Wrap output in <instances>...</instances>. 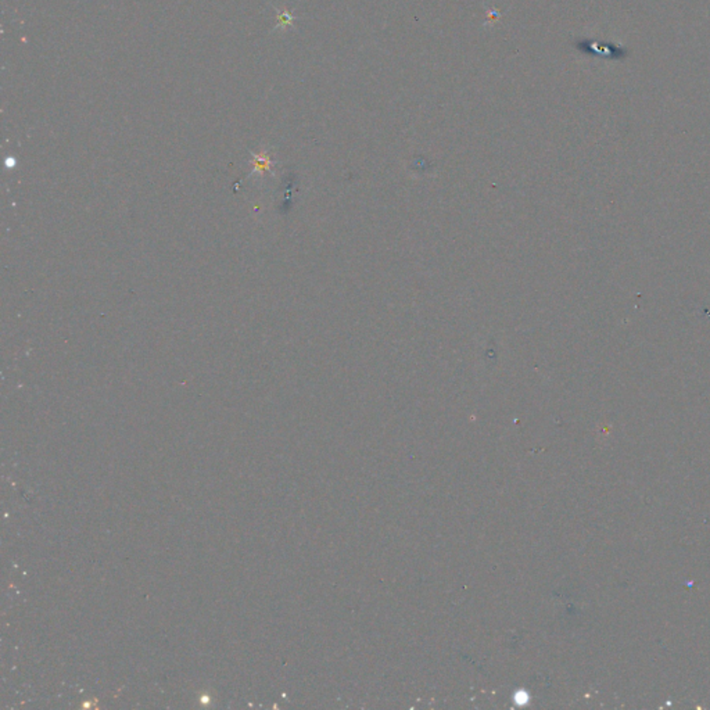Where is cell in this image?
I'll use <instances>...</instances> for the list:
<instances>
[{
	"label": "cell",
	"mask_w": 710,
	"mask_h": 710,
	"mask_svg": "<svg viewBox=\"0 0 710 710\" xmlns=\"http://www.w3.org/2000/svg\"><path fill=\"white\" fill-rule=\"evenodd\" d=\"M293 20H294V17H293V14L290 11L282 10L277 14V27L279 28H286V27H289V25L293 24Z\"/></svg>",
	"instance_id": "cell-1"
}]
</instances>
